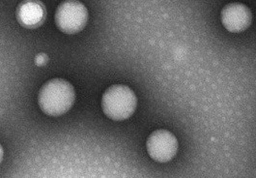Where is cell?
<instances>
[{
	"instance_id": "2",
	"label": "cell",
	"mask_w": 256,
	"mask_h": 178,
	"mask_svg": "<svg viewBox=\"0 0 256 178\" xmlns=\"http://www.w3.org/2000/svg\"><path fill=\"white\" fill-rule=\"evenodd\" d=\"M104 114L114 121L130 118L138 106V98L134 90L125 84H114L106 89L102 96Z\"/></svg>"
},
{
	"instance_id": "6",
	"label": "cell",
	"mask_w": 256,
	"mask_h": 178,
	"mask_svg": "<svg viewBox=\"0 0 256 178\" xmlns=\"http://www.w3.org/2000/svg\"><path fill=\"white\" fill-rule=\"evenodd\" d=\"M16 15L20 26L34 30L43 24L46 11L43 2L40 0H24L18 4Z\"/></svg>"
},
{
	"instance_id": "4",
	"label": "cell",
	"mask_w": 256,
	"mask_h": 178,
	"mask_svg": "<svg viewBox=\"0 0 256 178\" xmlns=\"http://www.w3.org/2000/svg\"><path fill=\"white\" fill-rule=\"evenodd\" d=\"M179 144L176 136L168 130H156L151 134L146 142V149L149 156L158 163H168L178 152Z\"/></svg>"
},
{
	"instance_id": "5",
	"label": "cell",
	"mask_w": 256,
	"mask_h": 178,
	"mask_svg": "<svg viewBox=\"0 0 256 178\" xmlns=\"http://www.w3.org/2000/svg\"><path fill=\"white\" fill-rule=\"evenodd\" d=\"M252 20V11L242 3H230L222 11V26L233 33L242 32L248 28Z\"/></svg>"
},
{
	"instance_id": "3",
	"label": "cell",
	"mask_w": 256,
	"mask_h": 178,
	"mask_svg": "<svg viewBox=\"0 0 256 178\" xmlns=\"http://www.w3.org/2000/svg\"><path fill=\"white\" fill-rule=\"evenodd\" d=\"M54 20L57 28L62 32L76 34L86 28L88 10L78 0H64L56 8Z\"/></svg>"
},
{
	"instance_id": "1",
	"label": "cell",
	"mask_w": 256,
	"mask_h": 178,
	"mask_svg": "<svg viewBox=\"0 0 256 178\" xmlns=\"http://www.w3.org/2000/svg\"><path fill=\"white\" fill-rule=\"evenodd\" d=\"M76 101V91L64 78H52L44 84L38 94V104L44 114L60 116L68 112Z\"/></svg>"
},
{
	"instance_id": "7",
	"label": "cell",
	"mask_w": 256,
	"mask_h": 178,
	"mask_svg": "<svg viewBox=\"0 0 256 178\" xmlns=\"http://www.w3.org/2000/svg\"><path fill=\"white\" fill-rule=\"evenodd\" d=\"M48 56L44 54H39L36 58H35V64L37 66H44L48 63Z\"/></svg>"
}]
</instances>
